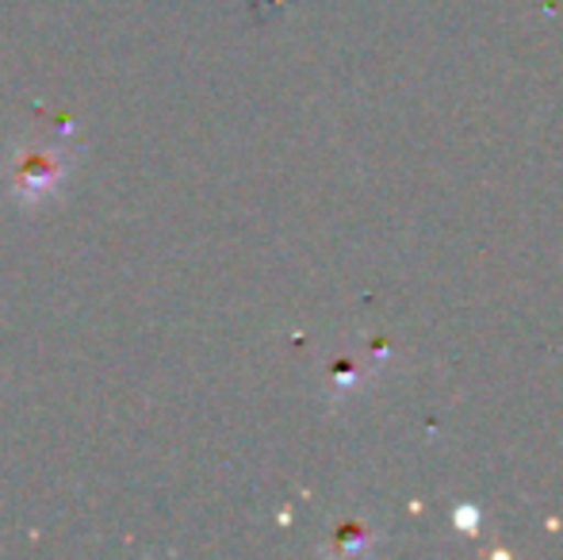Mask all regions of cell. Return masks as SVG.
I'll return each instance as SVG.
<instances>
[{"instance_id":"obj_1","label":"cell","mask_w":563,"mask_h":560,"mask_svg":"<svg viewBox=\"0 0 563 560\" xmlns=\"http://www.w3.org/2000/svg\"><path fill=\"white\" fill-rule=\"evenodd\" d=\"M66 169H69V162L58 150H23V154H15V162H12L15 200L35 204V200H43V196H51L54 188L62 185Z\"/></svg>"}]
</instances>
